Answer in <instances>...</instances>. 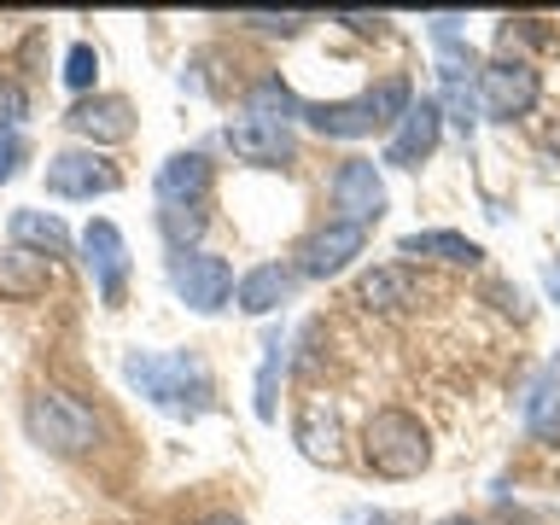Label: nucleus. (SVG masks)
Segmentation results:
<instances>
[{
	"label": "nucleus",
	"mask_w": 560,
	"mask_h": 525,
	"mask_svg": "<svg viewBox=\"0 0 560 525\" xmlns=\"http://www.w3.org/2000/svg\"><path fill=\"white\" fill-rule=\"evenodd\" d=\"M525 427H532L542 444H560V397H555V374H537L532 397H525Z\"/></svg>",
	"instance_id": "21"
},
{
	"label": "nucleus",
	"mask_w": 560,
	"mask_h": 525,
	"mask_svg": "<svg viewBox=\"0 0 560 525\" xmlns=\"http://www.w3.org/2000/svg\"><path fill=\"white\" fill-rule=\"evenodd\" d=\"M52 287V262L42 252H30V245H12L7 257H0V298H18V304H30V298H42Z\"/></svg>",
	"instance_id": "16"
},
{
	"label": "nucleus",
	"mask_w": 560,
	"mask_h": 525,
	"mask_svg": "<svg viewBox=\"0 0 560 525\" xmlns=\"http://www.w3.org/2000/svg\"><path fill=\"white\" fill-rule=\"evenodd\" d=\"M122 175L105 164L94 147H65L47 158V192L52 199H94V192H117Z\"/></svg>",
	"instance_id": "6"
},
{
	"label": "nucleus",
	"mask_w": 560,
	"mask_h": 525,
	"mask_svg": "<svg viewBox=\"0 0 560 525\" xmlns=\"http://www.w3.org/2000/svg\"><path fill=\"white\" fill-rule=\"evenodd\" d=\"M12 240L30 245V252H42V257H65L70 252L65 222L47 217V210H12Z\"/></svg>",
	"instance_id": "20"
},
{
	"label": "nucleus",
	"mask_w": 560,
	"mask_h": 525,
	"mask_svg": "<svg viewBox=\"0 0 560 525\" xmlns=\"http://www.w3.org/2000/svg\"><path fill=\"white\" fill-rule=\"evenodd\" d=\"M275 374H280V332H269V362L257 380V420H275Z\"/></svg>",
	"instance_id": "23"
},
{
	"label": "nucleus",
	"mask_w": 560,
	"mask_h": 525,
	"mask_svg": "<svg viewBox=\"0 0 560 525\" xmlns=\"http://www.w3.org/2000/svg\"><path fill=\"white\" fill-rule=\"evenodd\" d=\"M65 122H70L82 140H94V147H112V140H129V135H135V105L117 100V94H94V100H77V105H70Z\"/></svg>",
	"instance_id": "13"
},
{
	"label": "nucleus",
	"mask_w": 560,
	"mask_h": 525,
	"mask_svg": "<svg viewBox=\"0 0 560 525\" xmlns=\"http://www.w3.org/2000/svg\"><path fill=\"white\" fill-rule=\"evenodd\" d=\"M402 257H432V262H450V269H472L485 252L472 245L467 234H450V228H427V234H402L397 240Z\"/></svg>",
	"instance_id": "17"
},
{
	"label": "nucleus",
	"mask_w": 560,
	"mask_h": 525,
	"mask_svg": "<svg viewBox=\"0 0 560 525\" xmlns=\"http://www.w3.org/2000/svg\"><path fill=\"white\" fill-rule=\"evenodd\" d=\"M357 304L362 310H402V304H415V275L402 269V262H380V269H368L357 280Z\"/></svg>",
	"instance_id": "18"
},
{
	"label": "nucleus",
	"mask_w": 560,
	"mask_h": 525,
	"mask_svg": "<svg viewBox=\"0 0 560 525\" xmlns=\"http://www.w3.org/2000/svg\"><path fill=\"white\" fill-rule=\"evenodd\" d=\"M164 228H170L175 245H187V240L205 234V210H164Z\"/></svg>",
	"instance_id": "25"
},
{
	"label": "nucleus",
	"mask_w": 560,
	"mask_h": 525,
	"mask_svg": "<svg viewBox=\"0 0 560 525\" xmlns=\"http://www.w3.org/2000/svg\"><path fill=\"white\" fill-rule=\"evenodd\" d=\"M438 140H444V105H438V100H415L409 117L397 122V135L385 140V164L420 170L438 152Z\"/></svg>",
	"instance_id": "11"
},
{
	"label": "nucleus",
	"mask_w": 560,
	"mask_h": 525,
	"mask_svg": "<svg viewBox=\"0 0 560 525\" xmlns=\"http://www.w3.org/2000/svg\"><path fill=\"white\" fill-rule=\"evenodd\" d=\"M228 147H234V158H245V164H292V122H280L269 112H245L228 122Z\"/></svg>",
	"instance_id": "8"
},
{
	"label": "nucleus",
	"mask_w": 560,
	"mask_h": 525,
	"mask_svg": "<svg viewBox=\"0 0 560 525\" xmlns=\"http://www.w3.org/2000/svg\"><path fill=\"white\" fill-rule=\"evenodd\" d=\"M82 262L94 269L100 304H122V280H129V245H122L117 222L94 217V222L82 228Z\"/></svg>",
	"instance_id": "9"
},
{
	"label": "nucleus",
	"mask_w": 560,
	"mask_h": 525,
	"mask_svg": "<svg viewBox=\"0 0 560 525\" xmlns=\"http://www.w3.org/2000/svg\"><path fill=\"white\" fill-rule=\"evenodd\" d=\"M537 94H542V82H537V70L525 59H490L479 70V112L497 117V122L525 117L537 105Z\"/></svg>",
	"instance_id": "5"
},
{
	"label": "nucleus",
	"mask_w": 560,
	"mask_h": 525,
	"mask_svg": "<svg viewBox=\"0 0 560 525\" xmlns=\"http://www.w3.org/2000/svg\"><path fill=\"white\" fill-rule=\"evenodd\" d=\"M175 292H182L187 310L199 315H217L228 304V292H234V269H228V257H210V252H187L175 257Z\"/></svg>",
	"instance_id": "7"
},
{
	"label": "nucleus",
	"mask_w": 560,
	"mask_h": 525,
	"mask_svg": "<svg viewBox=\"0 0 560 525\" xmlns=\"http://www.w3.org/2000/svg\"><path fill=\"white\" fill-rule=\"evenodd\" d=\"M362 462L380 479H415V472L432 467V432L409 409H380L362 427Z\"/></svg>",
	"instance_id": "2"
},
{
	"label": "nucleus",
	"mask_w": 560,
	"mask_h": 525,
	"mask_svg": "<svg viewBox=\"0 0 560 525\" xmlns=\"http://www.w3.org/2000/svg\"><path fill=\"white\" fill-rule=\"evenodd\" d=\"M205 525H245V520H234V514H217V520H205Z\"/></svg>",
	"instance_id": "31"
},
{
	"label": "nucleus",
	"mask_w": 560,
	"mask_h": 525,
	"mask_svg": "<svg viewBox=\"0 0 560 525\" xmlns=\"http://www.w3.org/2000/svg\"><path fill=\"white\" fill-rule=\"evenodd\" d=\"M292 292V275L280 269V262H257L252 275H240V287H234V298H240V310L245 315H269V310H280V298Z\"/></svg>",
	"instance_id": "19"
},
{
	"label": "nucleus",
	"mask_w": 560,
	"mask_h": 525,
	"mask_svg": "<svg viewBox=\"0 0 560 525\" xmlns=\"http://www.w3.org/2000/svg\"><path fill=\"white\" fill-rule=\"evenodd\" d=\"M30 112V94L18 82H7L0 77V135H18V117Z\"/></svg>",
	"instance_id": "24"
},
{
	"label": "nucleus",
	"mask_w": 560,
	"mask_h": 525,
	"mask_svg": "<svg viewBox=\"0 0 560 525\" xmlns=\"http://www.w3.org/2000/svg\"><path fill=\"white\" fill-rule=\"evenodd\" d=\"M549 374H555V380H560V357H555V368H549Z\"/></svg>",
	"instance_id": "33"
},
{
	"label": "nucleus",
	"mask_w": 560,
	"mask_h": 525,
	"mask_svg": "<svg viewBox=\"0 0 560 525\" xmlns=\"http://www.w3.org/2000/svg\"><path fill=\"white\" fill-rule=\"evenodd\" d=\"M339 24H345V30H357V35H385V18H368V12H345Z\"/></svg>",
	"instance_id": "28"
},
{
	"label": "nucleus",
	"mask_w": 560,
	"mask_h": 525,
	"mask_svg": "<svg viewBox=\"0 0 560 525\" xmlns=\"http://www.w3.org/2000/svg\"><path fill=\"white\" fill-rule=\"evenodd\" d=\"M409 82L402 77H385L374 94H357V100H332V105H304V122L327 140H357V135H374V129H392V122L409 117Z\"/></svg>",
	"instance_id": "1"
},
{
	"label": "nucleus",
	"mask_w": 560,
	"mask_h": 525,
	"mask_svg": "<svg viewBox=\"0 0 560 525\" xmlns=\"http://www.w3.org/2000/svg\"><path fill=\"white\" fill-rule=\"evenodd\" d=\"M332 205L345 210V222H380V210H385V182H380V164L374 158H345L339 175H332Z\"/></svg>",
	"instance_id": "12"
},
{
	"label": "nucleus",
	"mask_w": 560,
	"mask_h": 525,
	"mask_svg": "<svg viewBox=\"0 0 560 525\" xmlns=\"http://www.w3.org/2000/svg\"><path fill=\"white\" fill-rule=\"evenodd\" d=\"M24 427H30L35 444L52 450V455H82L100 438L94 409H88L82 397H70V392H47V385L24 402Z\"/></svg>",
	"instance_id": "4"
},
{
	"label": "nucleus",
	"mask_w": 560,
	"mask_h": 525,
	"mask_svg": "<svg viewBox=\"0 0 560 525\" xmlns=\"http://www.w3.org/2000/svg\"><path fill=\"white\" fill-rule=\"evenodd\" d=\"M350 525H392L385 514H362V520H350Z\"/></svg>",
	"instance_id": "30"
},
{
	"label": "nucleus",
	"mask_w": 560,
	"mask_h": 525,
	"mask_svg": "<svg viewBox=\"0 0 560 525\" xmlns=\"http://www.w3.org/2000/svg\"><path fill=\"white\" fill-rule=\"evenodd\" d=\"M362 245H368V228L332 217L327 228H315V234L304 240V252H298V275H310V280L339 275V269H350V257H362Z\"/></svg>",
	"instance_id": "10"
},
{
	"label": "nucleus",
	"mask_w": 560,
	"mask_h": 525,
	"mask_svg": "<svg viewBox=\"0 0 560 525\" xmlns=\"http://www.w3.org/2000/svg\"><path fill=\"white\" fill-rule=\"evenodd\" d=\"M210 192V158L205 152H175L158 170V205L164 210H199V199Z\"/></svg>",
	"instance_id": "15"
},
{
	"label": "nucleus",
	"mask_w": 560,
	"mask_h": 525,
	"mask_svg": "<svg viewBox=\"0 0 560 525\" xmlns=\"http://www.w3.org/2000/svg\"><path fill=\"white\" fill-rule=\"evenodd\" d=\"M542 287H549V298L560 304V262H549V275H542Z\"/></svg>",
	"instance_id": "29"
},
{
	"label": "nucleus",
	"mask_w": 560,
	"mask_h": 525,
	"mask_svg": "<svg viewBox=\"0 0 560 525\" xmlns=\"http://www.w3.org/2000/svg\"><path fill=\"white\" fill-rule=\"evenodd\" d=\"M240 24H252V30H280V35H298V30H304V12H245Z\"/></svg>",
	"instance_id": "26"
},
{
	"label": "nucleus",
	"mask_w": 560,
	"mask_h": 525,
	"mask_svg": "<svg viewBox=\"0 0 560 525\" xmlns=\"http://www.w3.org/2000/svg\"><path fill=\"white\" fill-rule=\"evenodd\" d=\"M24 164V135H0V182H12Z\"/></svg>",
	"instance_id": "27"
},
{
	"label": "nucleus",
	"mask_w": 560,
	"mask_h": 525,
	"mask_svg": "<svg viewBox=\"0 0 560 525\" xmlns=\"http://www.w3.org/2000/svg\"><path fill=\"white\" fill-rule=\"evenodd\" d=\"M94 77H100V52L88 47V42H77L65 52V82L70 88H94Z\"/></svg>",
	"instance_id": "22"
},
{
	"label": "nucleus",
	"mask_w": 560,
	"mask_h": 525,
	"mask_svg": "<svg viewBox=\"0 0 560 525\" xmlns=\"http://www.w3.org/2000/svg\"><path fill=\"white\" fill-rule=\"evenodd\" d=\"M438 525H479V520H438Z\"/></svg>",
	"instance_id": "32"
},
{
	"label": "nucleus",
	"mask_w": 560,
	"mask_h": 525,
	"mask_svg": "<svg viewBox=\"0 0 560 525\" xmlns=\"http://www.w3.org/2000/svg\"><path fill=\"white\" fill-rule=\"evenodd\" d=\"M122 374L129 385H140V397L152 402H170V409H210V374L199 357H187V350H170V357H158V350H135L129 362H122Z\"/></svg>",
	"instance_id": "3"
},
{
	"label": "nucleus",
	"mask_w": 560,
	"mask_h": 525,
	"mask_svg": "<svg viewBox=\"0 0 560 525\" xmlns=\"http://www.w3.org/2000/svg\"><path fill=\"white\" fill-rule=\"evenodd\" d=\"M298 450L310 455V462H322V467H339L345 462V427H339V409H332L327 397H310L304 409H298Z\"/></svg>",
	"instance_id": "14"
}]
</instances>
